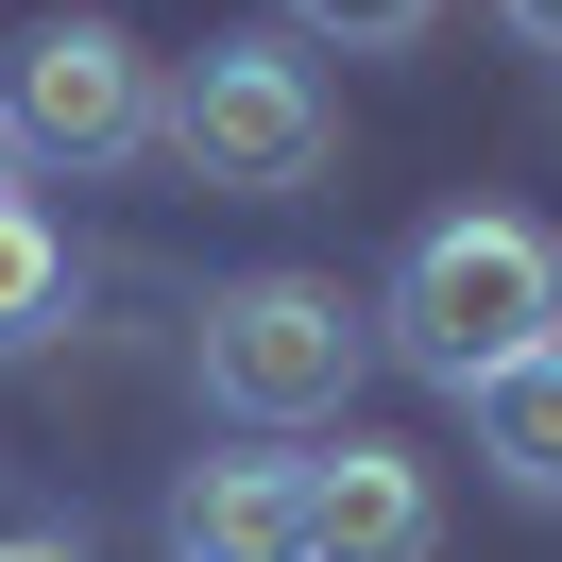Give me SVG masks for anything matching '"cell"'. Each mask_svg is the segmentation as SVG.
Returning a JSON list of instances; mask_svg holds the SVG:
<instances>
[{
	"label": "cell",
	"instance_id": "1",
	"mask_svg": "<svg viewBox=\"0 0 562 562\" xmlns=\"http://www.w3.org/2000/svg\"><path fill=\"white\" fill-rule=\"evenodd\" d=\"M375 341L409 358L426 392H477V375H512V358H546L562 341V239L512 222V205L426 222L409 273H392V307H375Z\"/></svg>",
	"mask_w": 562,
	"mask_h": 562
},
{
	"label": "cell",
	"instance_id": "2",
	"mask_svg": "<svg viewBox=\"0 0 562 562\" xmlns=\"http://www.w3.org/2000/svg\"><path fill=\"white\" fill-rule=\"evenodd\" d=\"M154 154H171L188 188H222V205H307V188L341 171V103H324L307 52L205 35L171 86H154Z\"/></svg>",
	"mask_w": 562,
	"mask_h": 562
},
{
	"label": "cell",
	"instance_id": "3",
	"mask_svg": "<svg viewBox=\"0 0 562 562\" xmlns=\"http://www.w3.org/2000/svg\"><path fill=\"white\" fill-rule=\"evenodd\" d=\"M188 375H205L222 426L290 443V426H341L358 375H375V307L341 273H222L205 324H188Z\"/></svg>",
	"mask_w": 562,
	"mask_h": 562
},
{
	"label": "cell",
	"instance_id": "4",
	"mask_svg": "<svg viewBox=\"0 0 562 562\" xmlns=\"http://www.w3.org/2000/svg\"><path fill=\"white\" fill-rule=\"evenodd\" d=\"M0 120L35 171H137L154 154V52L120 18H35L18 69H0Z\"/></svg>",
	"mask_w": 562,
	"mask_h": 562
},
{
	"label": "cell",
	"instance_id": "5",
	"mask_svg": "<svg viewBox=\"0 0 562 562\" xmlns=\"http://www.w3.org/2000/svg\"><path fill=\"white\" fill-rule=\"evenodd\" d=\"M290 477H307V562H426L443 546V494H426L409 443L341 426V460H290Z\"/></svg>",
	"mask_w": 562,
	"mask_h": 562
},
{
	"label": "cell",
	"instance_id": "6",
	"mask_svg": "<svg viewBox=\"0 0 562 562\" xmlns=\"http://www.w3.org/2000/svg\"><path fill=\"white\" fill-rule=\"evenodd\" d=\"M171 562H307V477L290 460H188L171 477Z\"/></svg>",
	"mask_w": 562,
	"mask_h": 562
},
{
	"label": "cell",
	"instance_id": "7",
	"mask_svg": "<svg viewBox=\"0 0 562 562\" xmlns=\"http://www.w3.org/2000/svg\"><path fill=\"white\" fill-rule=\"evenodd\" d=\"M460 409H477V460H494V477H512L528 512H562V341L512 358V375H477Z\"/></svg>",
	"mask_w": 562,
	"mask_h": 562
},
{
	"label": "cell",
	"instance_id": "8",
	"mask_svg": "<svg viewBox=\"0 0 562 562\" xmlns=\"http://www.w3.org/2000/svg\"><path fill=\"white\" fill-rule=\"evenodd\" d=\"M69 307H86V256H69V222H52V205H0V358H35Z\"/></svg>",
	"mask_w": 562,
	"mask_h": 562
},
{
	"label": "cell",
	"instance_id": "9",
	"mask_svg": "<svg viewBox=\"0 0 562 562\" xmlns=\"http://www.w3.org/2000/svg\"><path fill=\"white\" fill-rule=\"evenodd\" d=\"M273 18H290V35H324V52H409L443 0H273Z\"/></svg>",
	"mask_w": 562,
	"mask_h": 562
},
{
	"label": "cell",
	"instance_id": "10",
	"mask_svg": "<svg viewBox=\"0 0 562 562\" xmlns=\"http://www.w3.org/2000/svg\"><path fill=\"white\" fill-rule=\"evenodd\" d=\"M0 562H86V546H69V528H0Z\"/></svg>",
	"mask_w": 562,
	"mask_h": 562
},
{
	"label": "cell",
	"instance_id": "11",
	"mask_svg": "<svg viewBox=\"0 0 562 562\" xmlns=\"http://www.w3.org/2000/svg\"><path fill=\"white\" fill-rule=\"evenodd\" d=\"M0 205H35V154H18V120H0Z\"/></svg>",
	"mask_w": 562,
	"mask_h": 562
},
{
	"label": "cell",
	"instance_id": "12",
	"mask_svg": "<svg viewBox=\"0 0 562 562\" xmlns=\"http://www.w3.org/2000/svg\"><path fill=\"white\" fill-rule=\"evenodd\" d=\"M494 18H512V35H546V52H562V0H494Z\"/></svg>",
	"mask_w": 562,
	"mask_h": 562
}]
</instances>
